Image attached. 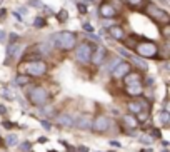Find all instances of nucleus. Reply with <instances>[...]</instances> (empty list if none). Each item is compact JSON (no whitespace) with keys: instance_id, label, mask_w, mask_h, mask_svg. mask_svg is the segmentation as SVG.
<instances>
[{"instance_id":"7","label":"nucleus","mask_w":170,"mask_h":152,"mask_svg":"<svg viewBox=\"0 0 170 152\" xmlns=\"http://www.w3.org/2000/svg\"><path fill=\"white\" fill-rule=\"evenodd\" d=\"M110 127V119L107 116H97L92 120V125H90V129L93 130V132L97 134H103L105 130H109Z\"/></svg>"},{"instance_id":"43","label":"nucleus","mask_w":170,"mask_h":152,"mask_svg":"<svg viewBox=\"0 0 170 152\" xmlns=\"http://www.w3.org/2000/svg\"><path fill=\"white\" fill-rule=\"evenodd\" d=\"M140 152H152V149H142Z\"/></svg>"},{"instance_id":"17","label":"nucleus","mask_w":170,"mask_h":152,"mask_svg":"<svg viewBox=\"0 0 170 152\" xmlns=\"http://www.w3.org/2000/svg\"><path fill=\"white\" fill-rule=\"evenodd\" d=\"M142 92H143V85L142 84L128 85V87H127V94H128V95H140Z\"/></svg>"},{"instance_id":"47","label":"nucleus","mask_w":170,"mask_h":152,"mask_svg":"<svg viewBox=\"0 0 170 152\" xmlns=\"http://www.w3.org/2000/svg\"><path fill=\"white\" fill-rule=\"evenodd\" d=\"M28 152H30V150H28Z\"/></svg>"},{"instance_id":"11","label":"nucleus","mask_w":170,"mask_h":152,"mask_svg":"<svg viewBox=\"0 0 170 152\" xmlns=\"http://www.w3.org/2000/svg\"><path fill=\"white\" fill-rule=\"evenodd\" d=\"M122 79H123V82H125L127 87L128 85H137V84H142V74L137 72V70H130L128 74H125Z\"/></svg>"},{"instance_id":"37","label":"nucleus","mask_w":170,"mask_h":152,"mask_svg":"<svg viewBox=\"0 0 170 152\" xmlns=\"http://www.w3.org/2000/svg\"><path fill=\"white\" fill-rule=\"evenodd\" d=\"M77 152H89V147H85V146H80L77 149Z\"/></svg>"},{"instance_id":"31","label":"nucleus","mask_w":170,"mask_h":152,"mask_svg":"<svg viewBox=\"0 0 170 152\" xmlns=\"http://www.w3.org/2000/svg\"><path fill=\"white\" fill-rule=\"evenodd\" d=\"M152 137H153V139H160V137H162V130H160V129H153V130H152Z\"/></svg>"},{"instance_id":"24","label":"nucleus","mask_w":170,"mask_h":152,"mask_svg":"<svg viewBox=\"0 0 170 152\" xmlns=\"http://www.w3.org/2000/svg\"><path fill=\"white\" fill-rule=\"evenodd\" d=\"M118 62H122V60H120V59H118V57H115V59H114V60H110V64H109V65H107V69H105V70H109V72H112V70H114V69H115V65H117Z\"/></svg>"},{"instance_id":"23","label":"nucleus","mask_w":170,"mask_h":152,"mask_svg":"<svg viewBox=\"0 0 170 152\" xmlns=\"http://www.w3.org/2000/svg\"><path fill=\"white\" fill-rule=\"evenodd\" d=\"M34 25H35L37 28H44L45 25H47V22H45L44 17H37V19L34 20Z\"/></svg>"},{"instance_id":"14","label":"nucleus","mask_w":170,"mask_h":152,"mask_svg":"<svg viewBox=\"0 0 170 152\" xmlns=\"http://www.w3.org/2000/svg\"><path fill=\"white\" fill-rule=\"evenodd\" d=\"M109 34L112 39H115V40H118V42H122V40H125V30H123L120 25H112L109 28Z\"/></svg>"},{"instance_id":"28","label":"nucleus","mask_w":170,"mask_h":152,"mask_svg":"<svg viewBox=\"0 0 170 152\" xmlns=\"http://www.w3.org/2000/svg\"><path fill=\"white\" fill-rule=\"evenodd\" d=\"M30 147H32V144L27 142V141L20 144V150H22V152H28V150H30Z\"/></svg>"},{"instance_id":"6","label":"nucleus","mask_w":170,"mask_h":152,"mask_svg":"<svg viewBox=\"0 0 170 152\" xmlns=\"http://www.w3.org/2000/svg\"><path fill=\"white\" fill-rule=\"evenodd\" d=\"M93 49H95V45L89 44V42H82V44L77 47V52H75L77 60H78V62H82V64L90 62V57H92Z\"/></svg>"},{"instance_id":"27","label":"nucleus","mask_w":170,"mask_h":152,"mask_svg":"<svg viewBox=\"0 0 170 152\" xmlns=\"http://www.w3.org/2000/svg\"><path fill=\"white\" fill-rule=\"evenodd\" d=\"M7 144H9V146H15V144H17V135H14V134L7 135Z\"/></svg>"},{"instance_id":"34","label":"nucleus","mask_w":170,"mask_h":152,"mask_svg":"<svg viewBox=\"0 0 170 152\" xmlns=\"http://www.w3.org/2000/svg\"><path fill=\"white\" fill-rule=\"evenodd\" d=\"M3 127H5V129H12V127H15V124H14V122H10V120H5V122H3Z\"/></svg>"},{"instance_id":"9","label":"nucleus","mask_w":170,"mask_h":152,"mask_svg":"<svg viewBox=\"0 0 170 152\" xmlns=\"http://www.w3.org/2000/svg\"><path fill=\"white\" fill-rule=\"evenodd\" d=\"M145 107H150V105H148L147 100H142V99L128 102V112H130L132 116H139V114L142 112V109H145Z\"/></svg>"},{"instance_id":"25","label":"nucleus","mask_w":170,"mask_h":152,"mask_svg":"<svg viewBox=\"0 0 170 152\" xmlns=\"http://www.w3.org/2000/svg\"><path fill=\"white\" fill-rule=\"evenodd\" d=\"M0 92L3 94V97H5V99H14V92H12V90H9V89L0 87Z\"/></svg>"},{"instance_id":"2","label":"nucleus","mask_w":170,"mask_h":152,"mask_svg":"<svg viewBox=\"0 0 170 152\" xmlns=\"http://www.w3.org/2000/svg\"><path fill=\"white\" fill-rule=\"evenodd\" d=\"M52 40H53V45H57L60 50H65V52L75 49V45H77V35L73 34V32H68V30L55 34L52 37Z\"/></svg>"},{"instance_id":"46","label":"nucleus","mask_w":170,"mask_h":152,"mask_svg":"<svg viewBox=\"0 0 170 152\" xmlns=\"http://www.w3.org/2000/svg\"><path fill=\"white\" fill-rule=\"evenodd\" d=\"M112 152H114V150H112Z\"/></svg>"},{"instance_id":"45","label":"nucleus","mask_w":170,"mask_h":152,"mask_svg":"<svg viewBox=\"0 0 170 152\" xmlns=\"http://www.w3.org/2000/svg\"><path fill=\"white\" fill-rule=\"evenodd\" d=\"M164 152H168V150H164Z\"/></svg>"},{"instance_id":"12","label":"nucleus","mask_w":170,"mask_h":152,"mask_svg":"<svg viewBox=\"0 0 170 152\" xmlns=\"http://www.w3.org/2000/svg\"><path fill=\"white\" fill-rule=\"evenodd\" d=\"M98 14H100L102 19H115L117 17V10L110 3H102L100 9H98Z\"/></svg>"},{"instance_id":"42","label":"nucleus","mask_w":170,"mask_h":152,"mask_svg":"<svg viewBox=\"0 0 170 152\" xmlns=\"http://www.w3.org/2000/svg\"><path fill=\"white\" fill-rule=\"evenodd\" d=\"M153 84V79H147V85H152Z\"/></svg>"},{"instance_id":"4","label":"nucleus","mask_w":170,"mask_h":152,"mask_svg":"<svg viewBox=\"0 0 170 152\" xmlns=\"http://www.w3.org/2000/svg\"><path fill=\"white\" fill-rule=\"evenodd\" d=\"M135 52L142 59H159V45L152 40H143L134 45Z\"/></svg>"},{"instance_id":"33","label":"nucleus","mask_w":170,"mask_h":152,"mask_svg":"<svg viewBox=\"0 0 170 152\" xmlns=\"http://www.w3.org/2000/svg\"><path fill=\"white\" fill-rule=\"evenodd\" d=\"M82 27H84V30H85V32H90V34H92V32H93V27H92V23H84V25H82Z\"/></svg>"},{"instance_id":"10","label":"nucleus","mask_w":170,"mask_h":152,"mask_svg":"<svg viewBox=\"0 0 170 152\" xmlns=\"http://www.w3.org/2000/svg\"><path fill=\"white\" fill-rule=\"evenodd\" d=\"M132 70V65L128 62H118L117 65H115V69L112 70V75L115 77V79H122L125 74H128Z\"/></svg>"},{"instance_id":"39","label":"nucleus","mask_w":170,"mask_h":152,"mask_svg":"<svg viewBox=\"0 0 170 152\" xmlns=\"http://www.w3.org/2000/svg\"><path fill=\"white\" fill-rule=\"evenodd\" d=\"M140 142H143V144H150L152 141H150L148 137H140Z\"/></svg>"},{"instance_id":"36","label":"nucleus","mask_w":170,"mask_h":152,"mask_svg":"<svg viewBox=\"0 0 170 152\" xmlns=\"http://www.w3.org/2000/svg\"><path fill=\"white\" fill-rule=\"evenodd\" d=\"M5 15H7V10L5 9H0V20L5 19Z\"/></svg>"},{"instance_id":"40","label":"nucleus","mask_w":170,"mask_h":152,"mask_svg":"<svg viewBox=\"0 0 170 152\" xmlns=\"http://www.w3.org/2000/svg\"><path fill=\"white\" fill-rule=\"evenodd\" d=\"M110 146H114V147H120V144H118L117 141H112V142H110Z\"/></svg>"},{"instance_id":"21","label":"nucleus","mask_w":170,"mask_h":152,"mask_svg":"<svg viewBox=\"0 0 170 152\" xmlns=\"http://www.w3.org/2000/svg\"><path fill=\"white\" fill-rule=\"evenodd\" d=\"M160 120H162V124H164L165 127L170 124V114L167 112V110H162L160 112Z\"/></svg>"},{"instance_id":"41","label":"nucleus","mask_w":170,"mask_h":152,"mask_svg":"<svg viewBox=\"0 0 170 152\" xmlns=\"http://www.w3.org/2000/svg\"><path fill=\"white\" fill-rule=\"evenodd\" d=\"M5 112H7V109L3 107V105H0V114H2V116H3V114H5Z\"/></svg>"},{"instance_id":"15","label":"nucleus","mask_w":170,"mask_h":152,"mask_svg":"<svg viewBox=\"0 0 170 152\" xmlns=\"http://www.w3.org/2000/svg\"><path fill=\"white\" fill-rule=\"evenodd\" d=\"M55 122L59 124L60 127H72L73 125V119L68 116V114H59V116L55 117Z\"/></svg>"},{"instance_id":"35","label":"nucleus","mask_w":170,"mask_h":152,"mask_svg":"<svg viewBox=\"0 0 170 152\" xmlns=\"http://www.w3.org/2000/svg\"><path fill=\"white\" fill-rule=\"evenodd\" d=\"M10 40H12L10 44H17V40H19V35H17V34H10Z\"/></svg>"},{"instance_id":"29","label":"nucleus","mask_w":170,"mask_h":152,"mask_svg":"<svg viewBox=\"0 0 170 152\" xmlns=\"http://www.w3.org/2000/svg\"><path fill=\"white\" fill-rule=\"evenodd\" d=\"M162 35H164L165 40L170 37V28H168V25H162Z\"/></svg>"},{"instance_id":"30","label":"nucleus","mask_w":170,"mask_h":152,"mask_svg":"<svg viewBox=\"0 0 170 152\" xmlns=\"http://www.w3.org/2000/svg\"><path fill=\"white\" fill-rule=\"evenodd\" d=\"M30 5H32V7H39V9H45V5L40 2V0H32Z\"/></svg>"},{"instance_id":"16","label":"nucleus","mask_w":170,"mask_h":152,"mask_svg":"<svg viewBox=\"0 0 170 152\" xmlns=\"http://www.w3.org/2000/svg\"><path fill=\"white\" fill-rule=\"evenodd\" d=\"M122 122H123V125H125V127H128V129H137V125H139V120H137L134 116H130V114L123 116Z\"/></svg>"},{"instance_id":"8","label":"nucleus","mask_w":170,"mask_h":152,"mask_svg":"<svg viewBox=\"0 0 170 152\" xmlns=\"http://www.w3.org/2000/svg\"><path fill=\"white\" fill-rule=\"evenodd\" d=\"M107 59V49L102 47V45H97L92 52V57H90V62L95 65H100L103 60Z\"/></svg>"},{"instance_id":"20","label":"nucleus","mask_w":170,"mask_h":152,"mask_svg":"<svg viewBox=\"0 0 170 152\" xmlns=\"http://www.w3.org/2000/svg\"><path fill=\"white\" fill-rule=\"evenodd\" d=\"M123 2H125L128 7H132V9H137V7H140V5H143V3H147V0H123Z\"/></svg>"},{"instance_id":"5","label":"nucleus","mask_w":170,"mask_h":152,"mask_svg":"<svg viewBox=\"0 0 170 152\" xmlns=\"http://www.w3.org/2000/svg\"><path fill=\"white\" fill-rule=\"evenodd\" d=\"M48 97H50L48 90L45 87H42V85H35V87H32L30 92H28V100L34 105H44L45 102L48 100Z\"/></svg>"},{"instance_id":"32","label":"nucleus","mask_w":170,"mask_h":152,"mask_svg":"<svg viewBox=\"0 0 170 152\" xmlns=\"http://www.w3.org/2000/svg\"><path fill=\"white\" fill-rule=\"evenodd\" d=\"M40 124H42V127H44L45 130H50V129H52V124H50L48 120H42Z\"/></svg>"},{"instance_id":"38","label":"nucleus","mask_w":170,"mask_h":152,"mask_svg":"<svg viewBox=\"0 0 170 152\" xmlns=\"http://www.w3.org/2000/svg\"><path fill=\"white\" fill-rule=\"evenodd\" d=\"M5 32H3V30H0V42H5Z\"/></svg>"},{"instance_id":"44","label":"nucleus","mask_w":170,"mask_h":152,"mask_svg":"<svg viewBox=\"0 0 170 152\" xmlns=\"http://www.w3.org/2000/svg\"><path fill=\"white\" fill-rule=\"evenodd\" d=\"M48 152H55V150H48Z\"/></svg>"},{"instance_id":"18","label":"nucleus","mask_w":170,"mask_h":152,"mask_svg":"<svg viewBox=\"0 0 170 152\" xmlns=\"http://www.w3.org/2000/svg\"><path fill=\"white\" fill-rule=\"evenodd\" d=\"M128 59H130L132 60V62H134L135 65H139V67L140 69H142V70H147V69H148V65H147V62H145V60L143 59H140V57H137V55H128Z\"/></svg>"},{"instance_id":"26","label":"nucleus","mask_w":170,"mask_h":152,"mask_svg":"<svg viewBox=\"0 0 170 152\" xmlns=\"http://www.w3.org/2000/svg\"><path fill=\"white\" fill-rule=\"evenodd\" d=\"M77 10L80 12L82 15H85L87 12H89V10H87V5H85V3H82V2H77Z\"/></svg>"},{"instance_id":"3","label":"nucleus","mask_w":170,"mask_h":152,"mask_svg":"<svg viewBox=\"0 0 170 152\" xmlns=\"http://www.w3.org/2000/svg\"><path fill=\"white\" fill-rule=\"evenodd\" d=\"M145 14L155 23H159V25H168L170 23V15L164 9H160V7H157L155 3L148 2V0H147V7H145Z\"/></svg>"},{"instance_id":"13","label":"nucleus","mask_w":170,"mask_h":152,"mask_svg":"<svg viewBox=\"0 0 170 152\" xmlns=\"http://www.w3.org/2000/svg\"><path fill=\"white\" fill-rule=\"evenodd\" d=\"M73 124H75L77 129H80V130H89L90 125H92V117H90L89 114H84V116H80L77 119V122H73Z\"/></svg>"},{"instance_id":"22","label":"nucleus","mask_w":170,"mask_h":152,"mask_svg":"<svg viewBox=\"0 0 170 152\" xmlns=\"http://www.w3.org/2000/svg\"><path fill=\"white\" fill-rule=\"evenodd\" d=\"M57 19H59V22H62V23L67 22V20H68V12L65 10V9H62L59 14H57Z\"/></svg>"},{"instance_id":"1","label":"nucleus","mask_w":170,"mask_h":152,"mask_svg":"<svg viewBox=\"0 0 170 152\" xmlns=\"http://www.w3.org/2000/svg\"><path fill=\"white\" fill-rule=\"evenodd\" d=\"M20 72L28 77H42L47 74V64L44 60H25L23 64L19 65Z\"/></svg>"},{"instance_id":"19","label":"nucleus","mask_w":170,"mask_h":152,"mask_svg":"<svg viewBox=\"0 0 170 152\" xmlns=\"http://www.w3.org/2000/svg\"><path fill=\"white\" fill-rule=\"evenodd\" d=\"M15 82H17V85H20V87H22V85H27L28 82H30V77L25 75V74H20L17 79H15Z\"/></svg>"}]
</instances>
